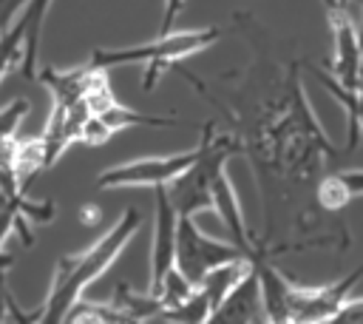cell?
<instances>
[{"label":"cell","mask_w":363,"mask_h":324,"mask_svg":"<svg viewBox=\"0 0 363 324\" xmlns=\"http://www.w3.org/2000/svg\"><path fill=\"white\" fill-rule=\"evenodd\" d=\"M94 117L105 125L108 134H116V131H122V128H136V125H142V128H173V125H179L176 117L142 114V111H133V108H128V105H122V102H116V99H113L108 108L96 111Z\"/></svg>","instance_id":"cell-15"},{"label":"cell","mask_w":363,"mask_h":324,"mask_svg":"<svg viewBox=\"0 0 363 324\" xmlns=\"http://www.w3.org/2000/svg\"><path fill=\"white\" fill-rule=\"evenodd\" d=\"M312 68V74L318 77V82L340 102V108L349 114V142H346V153L349 151H354V145H357V139H360V131H363V97L354 91V88H346V85H340L335 77H329L326 71H320V68H315V65H309Z\"/></svg>","instance_id":"cell-14"},{"label":"cell","mask_w":363,"mask_h":324,"mask_svg":"<svg viewBox=\"0 0 363 324\" xmlns=\"http://www.w3.org/2000/svg\"><path fill=\"white\" fill-rule=\"evenodd\" d=\"M213 210L221 216L230 239L244 247L250 253V259H255V233L247 227V219H244V210H241V202H238V193H235V185L230 179V173H218V179L213 182Z\"/></svg>","instance_id":"cell-12"},{"label":"cell","mask_w":363,"mask_h":324,"mask_svg":"<svg viewBox=\"0 0 363 324\" xmlns=\"http://www.w3.org/2000/svg\"><path fill=\"white\" fill-rule=\"evenodd\" d=\"M221 40V28L207 26V28H170V31H159V37H153L150 43L142 45H125V48H96L88 63L94 68H119V65H145L142 74V88L153 91L159 77L167 68H179L182 60L210 48L213 43Z\"/></svg>","instance_id":"cell-3"},{"label":"cell","mask_w":363,"mask_h":324,"mask_svg":"<svg viewBox=\"0 0 363 324\" xmlns=\"http://www.w3.org/2000/svg\"><path fill=\"white\" fill-rule=\"evenodd\" d=\"M363 279V261L349 270L346 276L329 281V284H318V287H303V284H292V296H289V324H318V321H332V315L337 313V307L349 298L352 287Z\"/></svg>","instance_id":"cell-8"},{"label":"cell","mask_w":363,"mask_h":324,"mask_svg":"<svg viewBox=\"0 0 363 324\" xmlns=\"http://www.w3.org/2000/svg\"><path fill=\"white\" fill-rule=\"evenodd\" d=\"M11 267H14V253L0 250V273H9Z\"/></svg>","instance_id":"cell-20"},{"label":"cell","mask_w":363,"mask_h":324,"mask_svg":"<svg viewBox=\"0 0 363 324\" xmlns=\"http://www.w3.org/2000/svg\"><path fill=\"white\" fill-rule=\"evenodd\" d=\"M199 148L190 151H179V153H164V156H142V159H130L113 168H105L96 176V190H113V188H156V185H167L170 179H176L179 173H184L193 159H196Z\"/></svg>","instance_id":"cell-7"},{"label":"cell","mask_w":363,"mask_h":324,"mask_svg":"<svg viewBox=\"0 0 363 324\" xmlns=\"http://www.w3.org/2000/svg\"><path fill=\"white\" fill-rule=\"evenodd\" d=\"M357 196H363V171H326L315 188L318 207L332 216H337Z\"/></svg>","instance_id":"cell-13"},{"label":"cell","mask_w":363,"mask_h":324,"mask_svg":"<svg viewBox=\"0 0 363 324\" xmlns=\"http://www.w3.org/2000/svg\"><path fill=\"white\" fill-rule=\"evenodd\" d=\"M326 14L332 28V77L346 88H357V71L363 63L357 11L346 3H326Z\"/></svg>","instance_id":"cell-9"},{"label":"cell","mask_w":363,"mask_h":324,"mask_svg":"<svg viewBox=\"0 0 363 324\" xmlns=\"http://www.w3.org/2000/svg\"><path fill=\"white\" fill-rule=\"evenodd\" d=\"M0 321H9V284H6V273H0Z\"/></svg>","instance_id":"cell-19"},{"label":"cell","mask_w":363,"mask_h":324,"mask_svg":"<svg viewBox=\"0 0 363 324\" xmlns=\"http://www.w3.org/2000/svg\"><path fill=\"white\" fill-rule=\"evenodd\" d=\"M357 26H360V40H363V0H357Z\"/></svg>","instance_id":"cell-21"},{"label":"cell","mask_w":363,"mask_h":324,"mask_svg":"<svg viewBox=\"0 0 363 324\" xmlns=\"http://www.w3.org/2000/svg\"><path fill=\"white\" fill-rule=\"evenodd\" d=\"M156 199V213H153V244H150V279H147V293H159L164 276L170 267H176V225L179 213L167 196V185L153 188Z\"/></svg>","instance_id":"cell-10"},{"label":"cell","mask_w":363,"mask_h":324,"mask_svg":"<svg viewBox=\"0 0 363 324\" xmlns=\"http://www.w3.org/2000/svg\"><path fill=\"white\" fill-rule=\"evenodd\" d=\"M54 0H26L14 23L0 34V80L20 65L26 80L37 77L43 26Z\"/></svg>","instance_id":"cell-5"},{"label":"cell","mask_w":363,"mask_h":324,"mask_svg":"<svg viewBox=\"0 0 363 324\" xmlns=\"http://www.w3.org/2000/svg\"><path fill=\"white\" fill-rule=\"evenodd\" d=\"M255 321H267V310H264V296H261V279L252 261V267L238 279V284L213 310L210 324H255Z\"/></svg>","instance_id":"cell-11"},{"label":"cell","mask_w":363,"mask_h":324,"mask_svg":"<svg viewBox=\"0 0 363 324\" xmlns=\"http://www.w3.org/2000/svg\"><path fill=\"white\" fill-rule=\"evenodd\" d=\"M199 153L193 165L179 173L176 179L167 182V196L176 207L179 216H196L199 210L213 207V182L218 173H224L227 162L241 153L238 136L233 131H216V122L207 119L201 125V139H199Z\"/></svg>","instance_id":"cell-4"},{"label":"cell","mask_w":363,"mask_h":324,"mask_svg":"<svg viewBox=\"0 0 363 324\" xmlns=\"http://www.w3.org/2000/svg\"><path fill=\"white\" fill-rule=\"evenodd\" d=\"M360 97H363V63H360V71H357V88H354Z\"/></svg>","instance_id":"cell-22"},{"label":"cell","mask_w":363,"mask_h":324,"mask_svg":"<svg viewBox=\"0 0 363 324\" xmlns=\"http://www.w3.org/2000/svg\"><path fill=\"white\" fill-rule=\"evenodd\" d=\"M247 43L255 48V60L233 74L216 80V94L196 74H182L190 85L210 99L238 136L261 196V233L255 236V256L264 250L272 259L306 247H349L346 227H323L332 213H323L315 199V188L326 168L346 151H337L323 125L312 114L309 97L301 80V60L275 57L272 37L252 14L238 11L233 17Z\"/></svg>","instance_id":"cell-1"},{"label":"cell","mask_w":363,"mask_h":324,"mask_svg":"<svg viewBox=\"0 0 363 324\" xmlns=\"http://www.w3.org/2000/svg\"><path fill=\"white\" fill-rule=\"evenodd\" d=\"M323 3H346V6H357V3H352V0H323Z\"/></svg>","instance_id":"cell-23"},{"label":"cell","mask_w":363,"mask_h":324,"mask_svg":"<svg viewBox=\"0 0 363 324\" xmlns=\"http://www.w3.org/2000/svg\"><path fill=\"white\" fill-rule=\"evenodd\" d=\"M250 267H252L250 259H235V261H227V264L213 267V270L199 281V287L204 290V296H207V301H210L213 310L221 304V298L238 284V279H241Z\"/></svg>","instance_id":"cell-16"},{"label":"cell","mask_w":363,"mask_h":324,"mask_svg":"<svg viewBox=\"0 0 363 324\" xmlns=\"http://www.w3.org/2000/svg\"><path fill=\"white\" fill-rule=\"evenodd\" d=\"M26 114H28V99H11L9 105L0 108V145L14 139L20 122L26 119Z\"/></svg>","instance_id":"cell-17"},{"label":"cell","mask_w":363,"mask_h":324,"mask_svg":"<svg viewBox=\"0 0 363 324\" xmlns=\"http://www.w3.org/2000/svg\"><path fill=\"white\" fill-rule=\"evenodd\" d=\"M142 213L136 207H125L122 216L85 250L60 256L51 273L48 293L37 307V324H62L68 310L82 298L85 287L96 281L128 247V242L139 233Z\"/></svg>","instance_id":"cell-2"},{"label":"cell","mask_w":363,"mask_h":324,"mask_svg":"<svg viewBox=\"0 0 363 324\" xmlns=\"http://www.w3.org/2000/svg\"><path fill=\"white\" fill-rule=\"evenodd\" d=\"M329 324H363V298H346Z\"/></svg>","instance_id":"cell-18"},{"label":"cell","mask_w":363,"mask_h":324,"mask_svg":"<svg viewBox=\"0 0 363 324\" xmlns=\"http://www.w3.org/2000/svg\"><path fill=\"white\" fill-rule=\"evenodd\" d=\"M235 259H250V253L244 247H238L233 239L218 242V239L201 233L193 216H179V225H176V267L193 284H199L213 267L235 261Z\"/></svg>","instance_id":"cell-6"}]
</instances>
